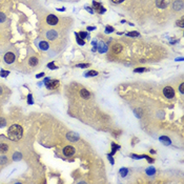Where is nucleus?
<instances>
[{
  "label": "nucleus",
  "mask_w": 184,
  "mask_h": 184,
  "mask_svg": "<svg viewBox=\"0 0 184 184\" xmlns=\"http://www.w3.org/2000/svg\"><path fill=\"white\" fill-rule=\"evenodd\" d=\"M57 36H58V34H57V32L56 31H48L47 32V34H46V37H47L50 40H54V39H56L57 38Z\"/></svg>",
  "instance_id": "10"
},
{
  "label": "nucleus",
  "mask_w": 184,
  "mask_h": 184,
  "mask_svg": "<svg viewBox=\"0 0 184 184\" xmlns=\"http://www.w3.org/2000/svg\"><path fill=\"white\" fill-rule=\"evenodd\" d=\"M28 103H29V104H32V103H33V98H32V95L31 94L28 96Z\"/></svg>",
  "instance_id": "38"
},
{
  "label": "nucleus",
  "mask_w": 184,
  "mask_h": 184,
  "mask_svg": "<svg viewBox=\"0 0 184 184\" xmlns=\"http://www.w3.org/2000/svg\"><path fill=\"white\" fill-rule=\"evenodd\" d=\"M1 93H2V88L0 87V95H1Z\"/></svg>",
  "instance_id": "44"
},
{
  "label": "nucleus",
  "mask_w": 184,
  "mask_h": 184,
  "mask_svg": "<svg viewBox=\"0 0 184 184\" xmlns=\"http://www.w3.org/2000/svg\"><path fill=\"white\" fill-rule=\"evenodd\" d=\"M5 126V120L3 118H0V127Z\"/></svg>",
  "instance_id": "32"
},
{
  "label": "nucleus",
  "mask_w": 184,
  "mask_h": 184,
  "mask_svg": "<svg viewBox=\"0 0 184 184\" xmlns=\"http://www.w3.org/2000/svg\"><path fill=\"white\" fill-rule=\"evenodd\" d=\"M28 64L31 65V66H35L38 64V59H37L36 57H32V58H29V60H28Z\"/></svg>",
  "instance_id": "18"
},
{
  "label": "nucleus",
  "mask_w": 184,
  "mask_h": 184,
  "mask_svg": "<svg viewBox=\"0 0 184 184\" xmlns=\"http://www.w3.org/2000/svg\"><path fill=\"white\" fill-rule=\"evenodd\" d=\"M144 71H145L144 67H139V68H136V70H135V73H142V72H144Z\"/></svg>",
  "instance_id": "35"
},
{
  "label": "nucleus",
  "mask_w": 184,
  "mask_h": 184,
  "mask_svg": "<svg viewBox=\"0 0 184 184\" xmlns=\"http://www.w3.org/2000/svg\"><path fill=\"white\" fill-rule=\"evenodd\" d=\"M182 7H183V2L181 1V0L175 1V3H174V9H175L176 11H180Z\"/></svg>",
  "instance_id": "14"
},
{
  "label": "nucleus",
  "mask_w": 184,
  "mask_h": 184,
  "mask_svg": "<svg viewBox=\"0 0 184 184\" xmlns=\"http://www.w3.org/2000/svg\"><path fill=\"white\" fill-rule=\"evenodd\" d=\"M76 39H77V42L79 45H84L85 42H84V39H82V38H80L79 36H78V34H76Z\"/></svg>",
  "instance_id": "21"
},
{
  "label": "nucleus",
  "mask_w": 184,
  "mask_h": 184,
  "mask_svg": "<svg viewBox=\"0 0 184 184\" xmlns=\"http://www.w3.org/2000/svg\"><path fill=\"white\" fill-rule=\"evenodd\" d=\"M63 154L67 157H71L75 154V148L73 146H65L64 149H63Z\"/></svg>",
  "instance_id": "6"
},
{
  "label": "nucleus",
  "mask_w": 184,
  "mask_h": 184,
  "mask_svg": "<svg viewBox=\"0 0 184 184\" xmlns=\"http://www.w3.org/2000/svg\"><path fill=\"white\" fill-rule=\"evenodd\" d=\"M46 22H47L50 25H56L58 23V18L55 16V15H48L46 17Z\"/></svg>",
  "instance_id": "4"
},
{
  "label": "nucleus",
  "mask_w": 184,
  "mask_h": 184,
  "mask_svg": "<svg viewBox=\"0 0 184 184\" xmlns=\"http://www.w3.org/2000/svg\"><path fill=\"white\" fill-rule=\"evenodd\" d=\"M43 76H44V73H40V74H38L36 77L37 78H41V77H43Z\"/></svg>",
  "instance_id": "41"
},
{
  "label": "nucleus",
  "mask_w": 184,
  "mask_h": 184,
  "mask_svg": "<svg viewBox=\"0 0 184 184\" xmlns=\"http://www.w3.org/2000/svg\"><path fill=\"white\" fill-rule=\"evenodd\" d=\"M98 75V72H96V71H90V72L86 73V77H93V76H97Z\"/></svg>",
  "instance_id": "24"
},
{
  "label": "nucleus",
  "mask_w": 184,
  "mask_h": 184,
  "mask_svg": "<svg viewBox=\"0 0 184 184\" xmlns=\"http://www.w3.org/2000/svg\"><path fill=\"white\" fill-rule=\"evenodd\" d=\"M78 36L82 39H85L87 37V33H85V32H80V33H78Z\"/></svg>",
  "instance_id": "28"
},
{
  "label": "nucleus",
  "mask_w": 184,
  "mask_h": 184,
  "mask_svg": "<svg viewBox=\"0 0 184 184\" xmlns=\"http://www.w3.org/2000/svg\"><path fill=\"white\" fill-rule=\"evenodd\" d=\"M9 71H1L0 72V76L1 77H6V76H9Z\"/></svg>",
  "instance_id": "30"
},
{
  "label": "nucleus",
  "mask_w": 184,
  "mask_h": 184,
  "mask_svg": "<svg viewBox=\"0 0 184 184\" xmlns=\"http://www.w3.org/2000/svg\"><path fill=\"white\" fill-rule=\"evenodd\" d=\"M44 82H45L46 87H47L48 90H56V88L59 87V84H60L58 80H50L48 78H46V79L44 80Z\"/></svg>",
  "instance_id": "2"
},
{
  "label": "nucleus",
  "mask_w": 184,
  "mask_h": 184,
  "mask_svg": "<svg viewBox=\"0 0 184 184\" xmlns=\"http://www.w3.org/2000/svg\"><path fill=\"white\" fill-rule=\"evenodd\" d=\"M39 47H40L42 51L48 50V43L46 42V41H41V42L39 43Z\"/></svg>",
  "instance_id": "17"
},
{
  "label": "nucleus",
  "mask_w": 184,
  "mask_h": 184,
  "mask_svg": "<svg viewBox=\"0 0 184 184\" xmlns=\"http://www.w3.org/2000/svg\"><path fill=\"white\" fill-rule=\"evenodd\" d=\"M93 5H94V7H95L96 9H97L98 12H99V13H104V12H105V9L102 7V5L100 3H98V2H95L94 1V2H93Z\"/></svg>",
  "instance_id": "15"
},
{
  "label": "nucleus",
  "mask_w": 184,
  "mask_h": 184,
  "mask_svg": "<svg viewBox=\"0 0 184 184\" xmlns=\"http://www.w3.org/2000/svg\"><path fill=\"white\" fill-rule=\"evenodd\" d=\"M66 137H67V139L70 140V141H72V142H75V141H77V140L79 139V136H78V134H76V132H68V134L66 135Z\"/></svg>",
  "instance_id": "8"
},
{
  "label": "nucleus",
  "mask_w": 184,
  "mask_h": 184,
  "mask_svg": "<svg viewBox=\"0 0 184 184\" xmlns=\"http://www.w3.org/2000/svg\"><path fill=\"white\" fill-rule=\"evenodd\" d=\"M76 66H77V67H82V68H85V67H88V66H90V64H88V63H84V64H77Z\"/></svg>",
  "instance_id": "31"
},
{
  "label": "nucleus",
  "mask_w": 184,
  "mask_h": 184,
  "mask_svg": "<svg viewBox=\"0 0 184 184\" xmlns=\"http://www.w3.org/2000/svg\"><path fill=\"white\" fill-rule=\"evenodd\" d=\"M112 51L114 52L115 54H120L121 53V51H122V46L120 45V44H114L113 45V47H112Z\"/></svg>",
  "instance_id": "13"
},
{
  "label": "nucleus",
  "mask_w": 184,
  "mask_h": 184,
  "mask_svg": "<svg viewBox=\"0 0 184 184\" xmlns=\"http://www.w3.org/2000/svg\"><path fill=\"white\" fill-rule=\"evenodd\" d=\"M7 151H9V145L6 143H0V153L5 154Z\"/></svg>",
  "instance_id": "16"
},
{
  "label": "nucleus",
  "mask_w": 184,
  "mask_h": 184,
  "mask_svg": "<svg viewBox=\"0 0 184 184\" xmlns=\"http://www.w3.org/2000/svg\"><path fill=\"white\" fill-rule=\"evenodd\" d=\"M112 147H113V149H112V154H110V155H114L115 153H116V151H117V149H119V148H120V146H119V145H117V144H115V143H113V144H112Z\"/></svg>",
  "instance_id": "25"
},
{
  "label": "nucleus",
  "mask_w": 184,
  "mask_h": 184,
  "mask_svg": "<svg viewBox=\"0 0 184 184\" xmlns=\"http://www.w3.org/2000/svg\"><path fill=\"white\" fill-rule=\"evenodd\" d=\"M131 157L132 158H135V159H142V158H145V159H147V161L149 162V163H153L154 162V159L153 158H149L148 156H145V155H143V156H138V155H131Z\"/></svg>",
  "instance_id": "9"
},
{
  "label": "nucleus",
  "mask_w": 184,
  "mask_h": 184,
  "mask_svg": "<svg viewBox=\"0 0 184 184\" xmlns=\"http://www.w3.org/2000/svg\"><path fill=\"white\" fill-rule=\"evenodd\" d=\"M163 94L166 98L171 99V98H174V96H175V92H174V90L170 86H166V87H164V90H163Z\"/></svg>",
  "instance_id": "3"
},
{
  "label": "nucleus",
  "mask_w": 184,
  "mask_h": 184,
  "mask_svg": "<svg viewBox=\"0 0 184 184\" xmlns=\"http://www.w3.org/2000/svg\"><path fill=\"white\" fill-rule=\"evenodd\" d=\"M160 141L163 142L165 145H169L170 144V139L168 138V137H166V136H162L160 137Z\"/></svg>",
  "instance_id": "19"
},
{
  "label": "nucleus",
  "mask_w": 184,
  "mask_h": 184,
  "mask_svg": "<svg viewBox=\"0 0 184 184\" xmlns=\"http://www.w3.org/2000/svg\"><path fill=\"white\" fill-rule=\"evenodd\" d=\"M5 21V15L3 13H0V22H3Z\"/></svg>",
  "instance_id": "34"
},
{
  "label": "nucleus",
  "mask_w": 184,
  "mask_h": 184,
  "mask_svg": "<svg viewBox=\"0 0 184 184\" xmlns=\"http://www.w3.org/2000/svg\"><path fill=\"white\" fill-rule=\"evenodd\" d=\"M47 67L52 68V70H55V68H56V66H55V64H54L53 62H51V63H48V64H47Z\"/></svg>",
  "instance_id": "37"
},
{
  "label": "nucleus",
  "mask_w": 184,
  "mask_h": 184,
  "mask_svg": "<svg viewBox=\"0 0 184 184\" xmlns=\"http://www.w3.org/2000/svg\"><path fill=\"white\" fill-rule=\"evenodd\" d=\"M114 3H121V2H123L124 0H112Z\"/></svg>",
  "instance_id": "39"
},
{
  "label": "nucleus",
  "mask_w": 184,
  "mask_h": 184,
  "mask_svg": "<svg viewBox=\"0 0 184 184\" xmlns=\"http://www.w3.org/2000/svg\"><path fill=\"white\" fill-rule=\"evenodd\" d=\"M177 25H179L180 28H183L184 26V19H180V20H178L177 21Z\"/></svg>",
  "instance_id": "29"
},
{
  "label": "nucleus",
  "mask_w": 184,
  "mask_h": 184,
  "mask_svg": "<svg viewBox=\"0 0 184 184\" xmlns=\"http://www.w3.org/2000/svg\"><path fill=\"white\" fill-rule=\"evenodd\" d=\"M7 162V158L5 156H1L0 157V164H5Z\"/></svg>",
  "instance_id": "27"
},
{
  "label": "nucleus",
  "mask_w": 184,
  "mask_h": 184,
  "mask_svg": "<svg viewBox=\"0 0 184 184\" xmlns=\"http://www.w3.org/2000/svg\"><path fill=\"white\" fill-rule=\"evenodd\" d=\"M21 158H22V156H21V154L20 153H15L14 155H13V159L15 161H17V160H21Z\"/></svg>",
  "instance_id": "23"
},
{
  "label": "nucleus",
  "mask_w": 184,
  "mask_h": 184,
  "mask_svg": "<svg viewBox=\"0 0 184 184\" xmlns=\"http://www.w3.org/2000/svg\"><path fill=\"white\" fill-rule=\"evenodd\" d=\"M87 29H88V31H92V29H95V28H92V26H88Z\"/></svg>",
  "instance_id": "42"
},
{
  "label": "nucleus",
  "mask_w": 184,
  "mask_h": 184,
  "mask_svg": "<svg viewBox=\"0 0 184 184\" xmlns=\"http://www.w3.org/2000/svg\"><path fill=\"white\" fill-rule=\"evenodd\" d=\"M169 3V0H156V4L158 7H160V9H165V7H167Z\"/></svg>",
  "instance_id": "7"
},
{
  "label": "nucleus",
  "mask_w": 184,
  "mask_h": 184,
  "mask_svg": "<svg viewBox=\"0 0 184 184\" xmlns=\"http://www.w3.org/2000/svg\"><path fill=\"white\" fill-rule=\"evenodd\" d=\"M119 173H120V175H121V177H126L127 175V173H128V170H127V168H125V167H122L121 169L119 170Z\"/></svg>",
  "instance_id": "20"
},
{
  "label": "nucleus",
  "mask_w": 184,
  "mask_h": 184,
  "mask_svg": "<svg viewBox=\"0 0 184 184\" xmlns=\"http://www.w3.org/2000/svg\"><path fill=\"white\" fill-rule=\"evenodd\" d=\"M151 154H155V153H156V151H155L154 149H151Z\"/></svg>",
  "instance_id": "43"
},
{
  "label": "nucleus",
  "mask_w": 184,
  "mask_h": 184,
  "mask_svg": "<svg viewBox=\"0 0 184 184\" xmlns=\"http://www.w3.org/2000/svg\"><path fill=\"white\" fill-rule=\"evenodd\" d=\"M179 90H180L181 94H184V83H181L180 86H179Z\"/></svg>",
  "instance_id": "33"
},
{
  "label": "nucleus",
  "mask_w": 184,
  "mask_h": 184,
  "mask_svg": "<svg viewBox=\"0 0 184 184\" xmlns=\"http://www.w3.org/2000/svg\"><path fill=\"white\" fill-rule=\"evenodd\" d=\"M22 132H23V129H22L20 125L13 124L7 129V137H9V139L13 140V141H18L19 139H21Z\"/></svg>",
  "instance_id": "1"
},
{
  "label": "nucleus",
  "mask_w": 184,
  "mask_h": 184,
  "mask_svg": "<svg viewBox=\"0 0 184 184\" xmlns=\"http://www.w3.org/2000/svg\"><path fill=\"white\" fill-rule=\"evenodd\" d=\"M4 61H5V63H9V64L13 63L15 61V55L13 53H6L5 56H4Z\"/></svg>",
  "instance_id": "5"
},
{
  "label": "nucleus",
  "mask_w": 184,
  "mask_h": 184,
  "mask_svg": "<svg viewBox=\"0 0 184 184\" xmlns=\"http://www.w3.org/2000/svg\"><path fill=\"white\" fill-rule=\"evenodd\" d=\"M98 50H99L100 53H105L107 51V45L103 41H100L99 44H98Z\"/></svg>",
  "instance_id": "11"
},
{
  "label": "nucleus",
  "mask_w": 184,
  "mask_h": 184,
  "mask_svg": "<svg viewBox=\"0 0 184 184\" xmlns=\"http://www.w3.org/2000/svg\"><path fill=\"white\" fill-rule=\"evenodd\" d=\"M155 173H156V170H155L154 167H148L146 169V174L148 176H153V175H155Z\"/></svg>",
  "instance_id": "22"
},
{
  "label": "nucleus",
  "mask_w": 184,
  "mask_h": 184,
  "mask_svg": "<svg viewBox=\"0 0 184 184\" xmlns=\"http://www.w3.org/2000/svg\"><path fill=\"white\" fill-rule=\"evenodd\" d=\"M105 32H106V33L114 32V28H112V26H106V28H105Z\"/></svg>",
  "instance_id": "36"
},
{
  "label": "nucleus",
  "mask_w": 184,
  "mask_h": 184,
  "mask_svg": "<svg viewBox=\"0 0 184 184\" xmlns=\"http://www.w3.org/2000/svg\"><path fill=\"white\" fill-rule=\"evenodd\" d=\"M86 11H87V12H90V14H93V13H94V11H93V9H90V7H88V6L86 7Z\"/></svg>",
  "instance_id": "40"
},
{
  "label": "nucleus",
  "mask_w": 184,
  "mask_h": 184,
  "mask_svg": "<svg viewBox=\"0 0 184 184\" xmlns=\"http://www.w3.org/2000/svg\"><path fill=\"white\" fill-rule=\"evenodd\" d=\"M80 95H81V97H82L83 99H88V98L90 97V92H88L87 90H85V88H82V90H80Z\"/></svg>",
  "instance_id": "12"
},
{
  "label": "nucleus",
  "mask_w": 184,
  "mask_h": 184,
  "mask_svg": "<svg viewBox=\"0 0 184 184\" xmlns=\"http://www.w3.org/2000/svg\"><path fill=\"white\" fill-rule=\"evenodd\" d=\"M126 35L129 36V37H138L139 33H138V32H129V33H127Z\"/></svg>",
  "instance_id": "26"
}]
</instances>
